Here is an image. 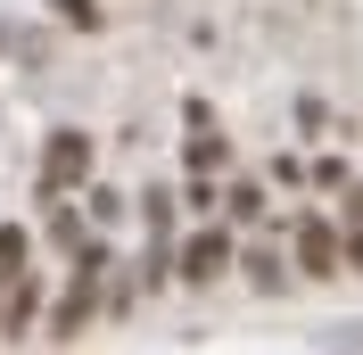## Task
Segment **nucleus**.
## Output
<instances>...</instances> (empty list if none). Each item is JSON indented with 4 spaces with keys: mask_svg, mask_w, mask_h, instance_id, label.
Returning a JSON list of instances; mask_svg holds the SVG:
<instances>
[{
    "mask_svg": "<svg viewBox=\"0 0 363 355\" xmlns=\"http://www.w3.org/2000/svg\"><path fill=\"white\" fill-rule=\"evenodd\" d=\"M140 223L149 240H174V190H140Z\"/></svg>",
    "mask_w": 363,
    "mask_h": 355,
    "instance_id": "obj_6",
    "label": "nucleus"
},
{
    "mask_svg": "<svg viewBox=\"0 0 363 355\" xmlns=\"http://www.w3.org/2000/svg\"><path fill=\"white\" fill-rule=\"evenodd\" d=\"M50 17H58V25H83V33H91V25H99V0H50Z\"/></svg>",
    "mask_w": 363,
    "mask_h": 355,
    "instance_id": "obj_10",
    "label": "nucleus"
},
{
    "mask_svg": "<svg viewBox=\"0 0 363 355\" xmlns=\"http://www.w3.org/2000/svg\"><path fill=\"white\" fill-rule=\"evenodd\" d=\"M124 215V190H91V223H116Z\"/></svg>",
    "mask_w": 363,
    "mask_h": 355,
    "instance_id": "obj_12",
    "label": "nucleus"
},
{
    "mask_svg": "<svg viewBox=\"0 0 363 355\" xmlns=\"http://www.w3.org/2000/svg\"><path fill=\"white\" fill-rule=\"evenodd\" d=\"M74 182H91V133H50V149H42V199H67Z\"/></svg>",
    "mask_w": 363,
    "mask_h": 355,
    "instance_id": "obj_2",
    "label": "nucleus"
},
{
    "mask_svg": "<svg viewBox=\"0 0 363 355\" xmlns=\"http://www.w3.org/2000/svg\"><path fill=\"white\" fill-rule=\"evenodd\" d=\"M25 256H33V240H25V223H0V273H9V281L25 273Z\"/></svg>",
    "mask_w": 363,
    "mask_h": 355,
    "instance_id": "obj_7",
    "label": "nucleus"
},
{
    "mask_svg": "<svg viewBox=\"0 0 363 355\" xmlns=\"http://www.w3.org/2000/svg\"><path fill=\"white\" fill-rule=\"evenodd\" d=\"M347 265H355V273H363V231H347Z\"/></svg>",
    "mask_w": 363,
    "mask_h": 355,
    "instance_id": "obj_13",
    "label": "nucleus"
},
{
    "mask_svg": "<svg viewBox=\"0 0 363 355\" xmlns=\"http://www.w3.org/2000/svg\"><path fill=\"white\" fill-rule=\"evenodd\" d=\"M33 314H42V281L25 273V281L9 289V306H0V331H9V339H25V331H33Z\"/></svg>",
    "mask_w": 363,
    "mask_h": 355,
    "instance_id": "obj_5",
    "label": "nucleus"
},
{
    "mask_svg": "<svg viewBox=\"0 0 363 355\" xmlns=\"http://www.w3.org/2000/svg\"><path fill=\"white\" fill-rule=\"evenodd\" d=\"M289 240H297V273H306V281H330V273L347 265V240H339L322 215H297V223H289Z\"/></svg>",
    "mask_w": 363,
    "mask_h": 355,
    "instance_id": "obj_3",
    "label": "nucleus"
},
{
    "mask_svg": "<svg viewBox=\"0 0 363 355\" xmlns=\"http://www.w3.org/2000/svg\"><path fill=\"white\" fill-rule=\"evenodd\" d=\"M182 207H190V215H206V207H215V182H206V174H190V190H182Z\"/></svg>",
    "mask_w": 363,
    "mask_h": 355,
    "instance_id": "obj_11",
    "label": "nucleus"
},
{
    "mask_svg": "<svg viewBox=\"0 0 363 355\" xmlns=\"http://www.w3.org/2000/svg\"><path fill=\"white\" fill-rule=\"evenodd\" d=\"M231 265H240V256H231V231H223V223H206V231H190V240H182V281H190V289L223 281Z\"/></svg>",
    "mask_w": 363,
    "mask_h": 355,
    "instance_id": "obj_4",
    "label": "nucleus"
},
{
    "mask_svg": "<svg viewBox=\"0 0 363 355\" xmlns=\"http://www.w3.org/2000/svg\"><path fill=\"white\" fill-rule=\"evenodd\" d=\"M223 207H231V223H256V215H264V182H231Z\"/></svg>",
    "mask_w": 363,
    "mask_h": 355,
    "instance_id": "obj_8",
    "label": "nucleus"
},
{
    "mask_svg": "<svg viewBox=\"0 0 363 355\" xmlns=\"http://www.w3.org/2000/svg\"><path fill=\"white\" fill-rule=\"evenodd\" d=\"M240 265H248V281H256V289H281V281H289V273H281V248H248Z\"/></svg>",
    "mask_w": 363,
    "mask_h": 355,
    "instance_id": "obj_9",
    "label": "nucleus"
},
{
    "mask_svg": "<svg viewBox=\"0 0 363 355\" xmlns=\"http://www.w3.org/2000/svg\"><path fill=\"white\" fill-rule=\"evenodd\" d=\"M108 273H116V256L91 240L83 256H74L67 289H58V306H50V339H83L91 322H99V306H108Z\"/></svg>",
    "mask_w": 363,
    "mask_h": 355,
    "instance_id": "obj_1",
    "label": "nucleus"
}]
</instances>
